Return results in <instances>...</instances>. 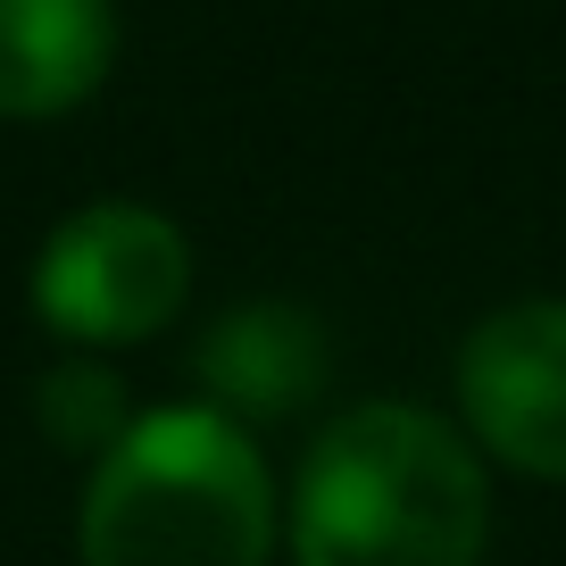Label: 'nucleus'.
I'll list each match as a JSON object with an SVG mask.
<instances>
[{
	"mask_svg": "<svg viewBox=\"0 0 566 566\" xmlns=\"http://www.w3.org/2000/svg\"><path fill=\"white\" fill-rule=\"evenodd\" d=\"M292 566H483L492 492L459 424L367 400L317 433L292 483Z\"/></svg>",
	"mask_w": 566,
	"mask_h": 566,
	"instance_id": "f257e3e1",
	"label": "nucleus"
},
{
	"mask_svg": "<svg viewBox=\"0 0 566 566\" xmlns=\"http://www.w3.org/2000/svg\"><path fill=\"white\" fill-rule=\"evenodd\" d=\"M75 549L84 566H266L275 483L259 442L217 408L134 417L92 467Z\"/></svg>",
	"mask_w": 566,
	"mask_h": 566,
	"instance_id": "f03ea898",
	"label": "nucleus"
},
{
	"mask_svg": "<svg viewBox=\"0 0 566 566\" xmlns=\"http://www.w3.org/2000/svg\"><path fill=\"white\" fill-rule=\"evenodd\" d=\"M184 292H192V250L142 200H92V209L59 217L34 259L42 325L84 350L150 342L159 325H176Z\"/></svg>",
	"mask_w": 566,
	"mask_h": 566,
	"instance_id": "7ed1b4c3",
	"label": "nucleus"
},
{
	"mask_svg": "<svg viewBox=\"0 0 566 566\" xmlns=\"http://www.w3.org/2000/svg\"><path fill=\"white\" fill-rule=\"evenodd\" d=\"M459 417L500 467L566 483V301L492 308L459 342Z\"/></svg>",
	"mask_w": 566,
	"mask_h": 566,
	"instance_id": "20e7f679",
	"label": "nucleus"
},
{
	"mask_svg": "<svg viewBox=\"0 0 566 566\" xmlns=\"http://www.w3.org/2000/svg\"><path fill=\"white\" fill-rule=\"evenodd\" d=\"M200 384H209V408L226 424L242 417H292V408L317 400L325 367H334V342H325V317L301 301H242L209 325V342L192 350Z\"/></svg>",
	"mask_w": 566,
	"mask_h": 566,
	"instance_id": "39448f33",
	"label": "nucleus"
},
{
	"mask_svg": "<svg viewBox=\"0 0 566 566\" xmlns=\"http://www.w3.org/2000/svg\"><path fill=\"white\" fill-rule=\"evenodd\" d=\"M117 59V0H0V117L42 125L101 92Z\"/></svg>",
	"mask_w": 566,
	"mask_h": 566,
	"instance_id": "423d86ee",
	"label": "nucleus"
},
{
	"mask_svg": "<svg viewBox=\"0 0 566 566\" xmlns=\"http://www.w3.org/2000/svg\"><path fill=\"white\" fill-rule=\"evenodd\" d=\"M42 408V433H51L59 450H75V459H108V450L125 442V424H134V408H125V384L101 367H51L34 391Z\"/></svg>",
	"mask_w": 566,
	"mask_h": 566,
	"instance_id": "0eeeda50",
	"label": "nucleus"
}]
</instances>
